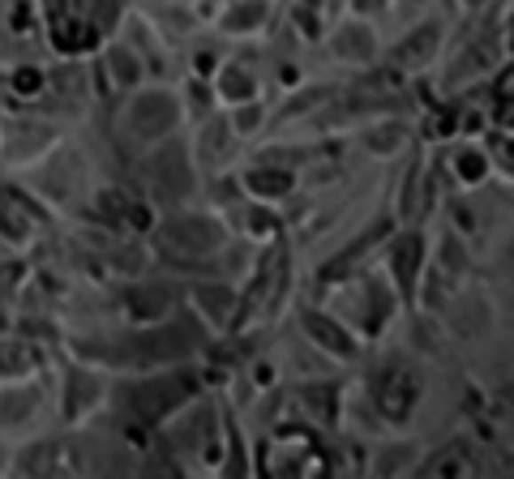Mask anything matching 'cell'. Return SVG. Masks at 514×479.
Masks as SVG:
<instances>
[{"mask_svg": "<svg viewBox=\"0 0 514 479\" xmlns=\"http://www.w3.org/2000/svg\"><path fill=\"white\" fill-rule=\"evenodd\" d=\"M146 185L163 206H176V201H185V197L197 189V176H194V163H189L185 142H163L154 154H150Z\"/></svg>", "mask_w": 514, "mask_h": 479, "instance_id": "obj_1", "label": "cell"}, {"mask_svg": "<svg viewBox=\"0 0 514 479\" xmlns=\"http://www.w3.org/2000/svg\"><path fill=\"white\" fill-rule=\"evenodd\" d=\"M159 240L168 244L171 253H180V257H210L215 248H223V227L215 223L210 215H176L168 218L163 227H159Z\"/></svg>", "mask_w": 514, "mask_h": 479, "instance_id": "obj_2", "label": "cell"}, {"mask_svg": "<svg viewBox=\"0 0 514 479\" xmlns=\"http://www.w3.org/2000/svg\"><path fill=\"white\" fill-rule=\"evenodd\" d=\"M194 389V381H185V373L176 377H154V381H142V385H129L124 389V403L133 415L142 420H154V415H168V411L180 407V398Z\"/></svg>", "mask_w": 514, "mask_h": 479, "instance_id": "obj_3", "label": "cell"}, {"mask_svg": "<svg viewBox=\"0 0 514 479\" xmlns=\"http://www.w3.org/2000/svg\"><path fill=\"white\" fill-rule=\"evenodd\" d=\"M176 120H180V107H176V98L163 95V90H154V95H138L129 103V133L133 137H142V142H159V137H168L171 129H176Z\"/></svg>", "mask_w": 514, "mask_h": 479, "instance_id": "obj_4", "label": "cell"}, {"mask_svg": "<svg viewBox=\"0 0 514 479\" xmlns=\"http://www.w3.org/2000/svg\"><path fill=\"white\" fill-rule=\"evenodd\" d=\"M438 48H441V22H424L391 48V65L394 69H424L438 56Z\"/></svg>", "mask_w": 514, "mask_h": 479, "instance_id": "obj_5", "label": "cell"}, {"mask_svg": "<svg viewBox=\"0 0 514 479\" xmlns=\"http://www.w3.org/2000/svg\"><path fill=\"white\" fill-rule=\"evenodd\" d=\"M420 262H424V240H420V236L394 240V248H391V270H394V283L407 291V295H412V287H416Z\"/></svg>", "mask_w": 514, "mask_h": 479, "instance_id": "obj_6", "label": "cell"}, {"mask_svg": "<svg viewBox=\"0 0 514 479\" xmlns=\"http://www.w3.org/2000/svg\"><path fill=\"white\" fill-rule=\"evenodd\" d=\"M373 51H377V39H373V30L365 22H347L335 30V56L343 60H373Z\"/></svg>", "mask_w": 514, "mask_h": 479, "instance_id": "obj_7", "label": "cell"}, {"mask_svg": "<svg viewBox=\"0 0 514 479\" xmlns=\"http://www.w3.org/2000/svg\"><path fill=\"white\" fill-rule=\"evenodd\" d=\"M51 145V129L48 124H35V120H22V124H9V159H30L39 150Z\"/></svg>", "mask_w": 514, "mask_h": 479, "instance_id": "obj_8", "label": "cell"}, {"mask_svg": "<svg viewBox=\"0 0 514 479\" xmlns=\"http://www.w3.org/2000/svg\"><path fill=\"white\" fill-rule=\"evenodd\" d=\"M232 145H236V137H232V124H223V120H210L206 124V133H202V163L206 168H215V163H223L227 154H232Z\"/></svg>", "mask_w": 514, "mask_h": 479, "instance_id": "obj_9", "label": "cell"}, {"mask_svg": "<svg viewBox=\"0 0 514 479\" xmlns=\"http://www.w3.org/2000/svg\"><path fill=\"white\" fill-rule=\"evenodd\" d=\"M304 326H309V334L318 338L321 347H326V351H335V356H352V338L343 334L339 326H335V321H330V317H318V312H309V317H304Z\"/></svg>", "mask_w": 514, "mask_h": 479, "instance_id": "obj_10", "label": "cell"}, {"mask_svg": "<svg viewBox=\"0 0 514 479\" xmlns=\"http://www.w3.org/2000/svg\"><path fill=\"white\" fill-rule=\"evenodd\" d=\"M262 18H266V0H241L236 9L223 13V30L227 35H245L253 26H262Z\"/></svg>", "mask_w": 514, "mask_h": 479, "instance_id": "obj_11", "label": "cell"}, {"mask_svg": "<svg viewBox=\"0 0 514 479\" xmlns=\"http://www.w3.org/2000/svg\"><path fill=\"white\" fill-rule=\"evenodd\" d=\"M194 300L202 304V312H206L210 321H227L232 309H236V295H232L227 287H210V283H206V287H197Z\"/></svg>", "mask_w": 514, "mask_h": 479, "instance_id": "obj_12", "label": "cell"}, {"mask_svg": "<svg viewBox=\"0 0 514 479\" xmlns=\"http://www.w3.org/2000/svg\"><path fill=\"white\" fill-rule=\"evenodd\" d=\"M129 304H133V312L138 317H163L171 304V291L159 283V287H133L129 291Z\"/></svg>", "mask_w": 514, "mask_h": 479, "instance_id": "obj_13", "label": "cell"}, {"mask_svg": "<svg viewBox=\"0 0 514 479\" xmlns=\"http://www.w3.org/2000/svg\"><path fill=\"white\" fill-rule=\"evenodd\" d=\"M249 189L262 192V197H279V192L292 189V171H279V168L249 171Z\"/></svg>", "mask_w": 514, "mask_h": 479, "instance_id": "obj_14", "label": "cell"}, {"mask_svg": "<svg viewBox=\"0 0 514 479\" xmlns=\"http://www.w3.org/2000/svg\"><path fill=\"white\" fill-rule=\"evenodd\" d=\"M39 403V394L35 389H22V394H4L0 398V420L4 424H22V420H30V407Z\"/></svg>", "mask_w": 514, "mask_h": 479, "instance_id": "obj_15", "label": "cell"}, {"mask_svg": "<svg viewBox=\"0 0 514 479\" xmlns=\"http://www.w3.org/2000/svg\"><path fill=\"white\" fill-rule=\"evenodd\" d=\"M107 65H112V77H116L121 86H133V82L142 77V65H138V56L129 48H112L107 51Z\"/></svg>", "mask_w": 514, "mask_h": 479, "instance_id": "obj_16", "label": "cell"}, {"mask_svg": "<svg viewBox=\"0 0 514 479\" xmlns=\"http://www.w3.org/2000/svg\"><path fill=\"white\" fill-rule=\"evenodd\" d=\"M399 142H403V129H399V124H377V129H368V137H365V145L377 150V154L399 150Z\"/></svg>", "mask_w": 514, "mask_h": 479, "instance_id": "obj_17", "label": "cell"}, {"mask_svg": "<svg viewBox=\"0 0 514 479\" xmlns=\"http://www.w3.org/2000/svg\"><path fill=\"white\" fill-rule=\"evenodd\" d=\"M223 95L227 98H249L253 95V77H249L245 69H241V65H232V69H223Z\"/></svg>", "mask_w": 514, "mask_h": 479, "instance_id": "obj_18", "label": "cell"}, {"mask_svg": "<svg viewBox=\"0 0 514 479\" xmlns=\"http://www.w3.org/2000/svg\"><path fill=\"white\" fill-rule=\"evenodd\" d=\"M446 265H450L455 274H459V270H463V265H467V257H463V253H459V244H455V236H446Z\"/></svg>", "mask_w": 514, "mask_h": 479, "instance_id": "obj_19", "label": "cell"}, {"mask_svg": "<svg viewBox=\"0 0 514 479\" xmlns=\"http://www.w3.org/2000/svg\"><path fill=\"white\" fill-rule=\"evenodd\" d=\"M360 13H377V9H386V0H352Z\"/></svg>", "mask_w": 514, "mask_h": 479, "instance_id": "obj_20", "label": "cell"}, {"mask_svg": "<svg viewBox=\"0 0 514 479\" xmlns=\"http://www.w3.org/2000/svg\"><path fill=\"white\" fill-rule=\"evenodd\" d=\"M412 4H420V0H412Z\"/></svg>", "mask_w": 514, "mask_h": 479, "instance_id": "obj_21", "label": "cell"}]
</instances>
